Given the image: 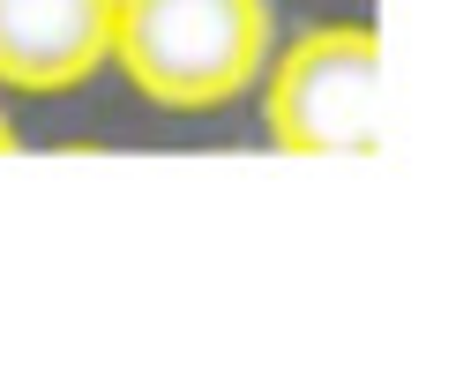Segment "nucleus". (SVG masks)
<instances>
[{
	"mask_svg": "<svg viewBox=\"0 0 456 381\" xmlns=\"http://www.w3.org/2000/svg\"><path fill=\"white\" fill-rule=\"evenodd\" d=\"M270 53V0H112L105 68H120L165 112H217L247 98Z\"/></svg>",
	"mask_w": 456,
	"mask_h": 381,
	"instance_id": "nucleus-1",
	"label": "nucleus"
},
{
	"mask_svg": "<svg viewBox=\"0 0 456 381\" xmlns=\"http://www.w3.org/2000/svg\"><path fill=\"white\" fill-rule=\"evenodd\" d=\"M112 53V0H0V83L75 90Z\"/></svg>",
	"mask_w": 456,
	"mask_h": 381,
	"instance_id": "nucleus-3",
	"label": "nucleus"
},
{
	"mask_svg": "<svg viewBox=\"0 0 456 381\" xmlns=\"http://www.w3.org/2000/svg\"><path fill=\"white\" fill-rule=\"evenodd\" d=\"M0 150H15V127H8V112H0Z\"/></svg>",
	"mask_w": 456,
	"mask_h": 381,
	"instance_id": "nucleus-4",
	"label": "nucleus"
},
{
	"mask_svg": "<svg viewBox=\"0 0 456 381\" xmlns=\"http://www.w3.org/2000/svg\"><path fill=\"white\" fill-rule=\"evenodd\" d=\"M262 120L277 150L299 158H359L382 142V37L367 23L299 30L262 61Z\"/></svg>",
	"mask_w": 456,
	"mask_h": 381,
	"instance_id": "nucleus-2",
	"label": "nucleus"
}]
</instances>
